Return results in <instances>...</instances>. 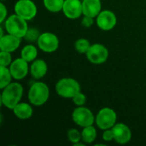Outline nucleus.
Returning a JSON list of instances; mask_svg holds the SVG:
<instances>
[{"instance_id":"1","label":"nucleus","mask_w":146,"mask_h":146,"mask_svg":"<svg viewBox=\"0 0 146 146\" xmlns=\"http://www.w3.org/2000/svg\"><path fill=\"white\" fill-rule=\"evenodd\" d=\"M23 95V87L17 82H11L3 89L1 94L2 104L9 110L14 108L20 103Z\"/></svg>"},{"instance_id":"2","label":"nucleus","mask_w":146,"mask_h":146,"mask_svg":"<svg viewBox=\"0 0 146 146\" xmlns=\"http://www.w3.org/2000/svg\"><path fill=\"white\" fill-rule=\"evenodd\" d=\"M50 97V90L44 82L33 83L28 91V99L31 104L34 106H41L44 104Z\"/></svg>"},{"instance_id":"3","label":"nucleus","mask_w":146,"mask_h":146,"mask_svg":"<svg viewBox=\"0 0 146 146\" xmlns=\"http://www.w3.org/2000/svg\"><path fill=\"white\" fill-rule=\"evenodd\" d=\"M5 29L8 33L18 38H24L28 30L27 21L18 15L15 14L9 16L5 21Z\"/></svg>"},{"instance_id":"4","label":"nucleus","mask_w":146,"mask_h":146,"mask_svg":"<svg viewBox=\"0 0 146 146\" xmlns=\"http://www.w3.org/2000/svg\"><path fill=\"white\" fill-rule=\"evenodd\" d=\"M56 93L64 98H72L80 92V86L73 78H62L56 85Z\"/></svg>"},{"instance_id":"5","label":"nucleus","mask_w":146,"mask_h":146,"mask_svg":"<svg viewBox=\"0 0 146 146\" xmlns=\"http://www.w3.org/2000/svg\"><path fill=\"white\" fill-rule=\"evenodd\" d=\"M116 120L117 115L114 110L110 108H103L98 111L95 121L97 126L104 131L112 128L116 124Z\"/></svg>"},{"instance_id":"6","label":"nucleus","mask_w":146,"mask_h":146,"mask_svg":"<svg viewBox=\"0 0 146 146\" xmlns=\"http://www.w3.org/2000/svg\"><path fill=\"white\" fill-rule=\"evenodd\" d=\"M72 119L75 124L81 127H86L93 125L96 118L93 113L84 106H78L72 114Z\"/></svg>"},{"instance_id":"7","label":"nucleus","mask_w":146,"mask_h":146,"mask_svg":"<svg viewBox=\"0 0 146 146\" xmlns=\"http://www.w3.org/2000/svg\"><path fill=\"white\" fill-rule=\"evenodd\" d=\"M15 13L26 21H30L37 15V6L32 0H18L15 4Z\"/></svg>"},{"instance_id":"8","label":"nucleus","mask_w":146,"mask_h":146,"mask_svg":"<svg viewBox=\"0 0 146 146\" xmlns=\"http://www.w3.org/2000/svg\"><path fill=\"white\" fill-rule=\"evenodd\" d=\"M86 58L93 64H101L107 61L109 57L108 49L101 44H93L86 52Z\"/></svg>"},{"instance_id":"9","label":"nucleus","mask_w":146,"mask_h":146,"mask_svg":"<svg viewBox=\"0 0 146 146\" xmlns=\"http://www.w3.org/2000/svg\"><path fill=\"white\" fill-rule=\"evenodd\" d=\"M38 48L45 53H52L59 47V39L52 33H43L37 41Z\"/></svg>"},{"instance_id":"10","label":"nucleus","mask_w":146,"mask_h":146,"mask_svg":"<svg viewBox=\"0 0 146 146\" xmlns=\"http://www.w3.org/2000/svg\"><path fill=\"white\" fill-rule=\"evenodd\" d=\"M117 23V17L114 12L105 9L102 10L97 16V25L104 31H110L113 29Z\"/></svg>"},{"instance_id":"11","label":"nucleus","mask_w":146,"mask_h":146,"mask_svg":"<svg viewBox=\"0 0 146 146\" xmlns=\"http://www.w3.org/2000/svg\"><path fill=\"white\" fill-rule=\"evenodd\" d=\"M9 70L15 80H22L28 74L29 71L28 62L21 57L16 58L9 65Z\"/></svg>"},{"instance_id":"12","label":"nucleus","mask_w":146,"mask_h":146,"mask_svg":"<svg viewBox=\"0 0 146 146\" xmlns=\"http://www.w3.org/2000/svg\"><path fill=\"white\" fill-rule=\"evenodd\" d=\"M62 12L68 19H78L83 14L82 2L80 0H65Z\"/></svg>"},{"instance_id":"13","label":"nucleus","mask_w":146,"mask_h":146,"mask_svg":"<svg viewBox=\"0 0 146 146\" xmlns=\"http://www.w3.org/2000/svg\"><path fill=\"white\" fill-rule=\"evenodd\" d=\"M112 131L114 133V140L120 145L127 144L132 139L130 128L123 123H116L112 127Z\"/></svg>"},{"instance_id":"14","label":"nucleus","mask_w":146,"mask_h":146,"mask_svg":"<svg viewBox=\"0 0 146 146\" xmlns=\"http://www.w3.org/2000/svg\"><path fill=\"white\" fill-rule=\"evenodd\" d=\"M21 44V38L14 36L12 34H6L0 38V49L3 51L14 52L16 50Z\"/></svg>"},{"instance_id":"15","label":"nucleus","mask_w":146,"mask_h":146,"mask_svg":"<svg viewBox=\"0 0 146 146\" xmlns=\"http://www.w3.org/2000/svg\"><path fill=\"white\" fill-rule=\"evenodd\" d=\"M102 3L100 0H83L82 2V10L83 15L97 17L102 11Z\"/></svg>"},{"instance_id":"16","label":"nucleus","mask_w":146,"mask_h":146,"mask_svg":"<svg viewBox=\"0 0 146 146\" xmlns=\"http://www.w3.org/2000/svg\"><path fill=\"white\" fill-rule=\"evenodd\" d=\"M47 70H48L47 63L42 59L34 60L30 67L31 74L36 80H39L44 77L47 73Z\"/></svg>"},{"instance_id":"17","label":"nucleus","mask_w":146,"mask_h":146,"mask_svg":"<svg viewBox=\"0 0 146 146\" xmlns=\"http://www.w3.org/2000/svg\"><path fill=\"white\" fill-rule=\"evenodd\" d=\"M15 115L21 120H27L32 117L33 110L30 104L27 103H19L13 110Z\"/></svg>"},{"instance_id":"18","label":"nucleus","mask_w":146,"mask_h":146,"mask_svg":"<svg viewBox=\"0 0 146 146\" xmlns=\"http://www.w3.org/2000/svg\"><path fill=\"white\" fill-rule=\"evenodd\" d=\"M38 56V50L33 44H27L21 51V57L26 60L27 62H33L36 60Z\"/></svg>"},{"instance_id":"19","label":"nucleus","mask_w":146,"mask_h":146,"mask_svg":"<svg viewBox=\"0 0 146 146\" xmlns=\"http://www.w3.org/2000/svg\"><path fill=\"white\" fill-rule=\"evenodd\" d=\"M81 137L82 141L86 144H92V142H94L97 138V130L93 127V125L83 127Z\"/></svg>"},{"instance_id":"20","label":"nucleus","mask_w":146,"mask_h":146,"mask_svg":"<svg viewBox=\"0 0 146 146\" xmlns=\"http://www.w3.org/2000/svg\"><path fill=\"white\" fill-rule=\"evenodd\" d=\"M65 0H44L45 9L52 13H57L62 10Z\"/></svg>"},{"instance_id":"21","label":"nucleus","mask_w":146,"mask_h":146,"mask_svg":"<svg viewBox=\"0 0 146 146\" xmlns=\"http://www.w3.org/2000/svg\"><path fill=\"white\" fill-rule=\"evenodd\" d=\"M0 74H1V78H0V88L3 90L4 87H6L8 85L11 83V80L13 78L9 68L8 67L1 66L0 68Z\"/></svg>"},{"instance_id":"22","label":"nucleus","mask_w":146,"mask_h":146,"mask_svg":"<svg viewBox=\"0 0 146 146\" xmlns=\"http://www.w3.org/2000/svg\"><path fill=\"white\" fill-rule=\"evenodd\" d=\"M91 45L92 44H90L89 40H87L86 38H79L74 44L76 50L80 54H86Z\"/></svg>"},{"instance_id":"23","label":"nucleus","mask_w":146,"mask_h":146,"mask_svg":"<svg viewBox=\"0 0 146 146\" xmlns=\"http://www.w3.org/2000/svg\"><path fill=\"white\" fill-rule=\"evenodd\" d=\"M39 36H40L39 31L37 28L32 27V28H28L27 32L24 36V38L28 42H35L38 41Z\"/></svg>"},{"instance_id":"24","label":"nucleus","mask_w":146,"mask_h":146,"mask_svg":"<svg viewBox=\"0 0 146 146\" xmlns=\"http://www.w3.org/2000/svg\"><path fill=\"white\" fill-rule=\"evenodd\" d=\"M68 139L74 145L76 144V143H79L82 139L81 133H80L75 128H72V129L68 131Z\"/></svg>"},{"instance_id":"25","label":"nucleus","mask_w":146,"mask_h":146,"mask_svg":"<svg viewBox=\"0 0 146 146\" xmlns=\"http://www.w3.org/2000/svg\"><path fill=\"white\" fill-rule=\"evenodd\" d=\"M12 62L10 52L1 50L0 52V65L4 67H9Z\"/></svg>"},{"instance_id":"26","label":"nucleus","mask_w":146,"mask_h":146,"mask_svg":"<svg viewBox=\"0 0 146 146\" xmlns=\"http://www.w3.org/2000/svg\"><path fill=\"white\" fill-rule=\"evenodd\" d=\"M74 104L77 106H83L86 103V97L81 92H78L74 98H72Z\"/></svg>"},{"instance_id":"27","label":"nucleus","mask_w":146,"mask_h":146,"mask_svg":"<svg viewBox=\"0 0 146 146\" xmlns=\"http://www.w3.org/2000/svg\"><path fill=\"white\" fill-rule=\"evenodd\" d=\"M103 139L105 142H110V141L114 140V133H113L112 128L104 130V132L103 133Z\"/></svg>"},{"instance_id":"28","label":"nucleus","mask_w":146,"mask_h":146,"mask_svg":"<svg viewBox=\"0 0 146 146\" xmlns=\"http://www.w3.org/2000/svg\"><path fill=\"white\" fill-rule=\"evenodd\" d=\"M94 23V18L87 15H84L81 21V25L85 27H91Z\"/></svg>"},{"instance_id":"29","label":"nucleus","mask_w":146,"mask_h":146,"mask_svg":"<svg viewBox=\"0 0 146 146\" xmlns=\"http://www.w3.org/2000/svg\"><path fill=\"white\" fill-rule=\"evenodd\" d=\"M0 11H1L0 22H1V23H3V22L5 21V19H6V17H7V13H8V11H7V8H6V6H5L3 3H0Z\"/></svg>"},{"instance_id":"30","label":"nucleus","mask_w":146,"mask_h":146,"mask_svg":"<svg viewBox=\"0 0 146 146\" xmlns=\"http://www.w3.org/2000/svg\"><path fill=\"white\" fill-rule=\"evenodd\" d=\"M1 1H4V0H1Z\"/></svg>"}]
</instances>
